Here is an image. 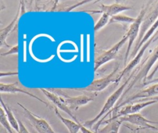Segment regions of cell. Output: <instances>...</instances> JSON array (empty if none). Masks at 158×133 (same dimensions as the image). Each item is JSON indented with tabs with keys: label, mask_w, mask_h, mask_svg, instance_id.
<instances>
[{
	"label": "cell",
	"mask_w": 158,
	"mask_h": 133,
	"mask_svg": "<svg viewBox=\"0 0 158 133\" xmlns=\"http://www.w3.org/2000/svg\"><path fill=\"white\" fill-rule=\"evenodd\" d=\"M138 71V67L133 70L131 74L129 75L128 78L123 83V84L118 87L114 92H113L106 100L102 108L99 113L93 119L85 121L83 124L86 127L93 128L95 132L99 129V126L102 124L103 120L107 116L109 113L113 109L114 106L117 103V100L123 95L125 88L128 86L131 79Z\"/></svg>",
	"instance_id": "1"
},
{
	"label": "cell",
	"mask_w": 158,
	"mask_h": 133,
	"mask_svg": "<svg viewBox=\"0 0 158 133\" xmlns=\"http://www.w3.org/2000/svg\"><path fill=\"white\" fill-rule=\"evenodd\" d=\"M157 60H158V46L154 49V51L151 54V55L146 58L144 62H143V64L138 67L139 69L136 72V74H135L133 76V79L130 80L129 84L127 87L126 90L124 91L122 95V97L125 96L138 81H140V82L141 81L142 84L143 85H145L147 81V78L148 77V74L149 73V71H150L151 68L152 67V66L155 64V62Z\"/></svg>",
	"instance_id": "2"
},
{
	"label": "cell",
	"mask_w": 158,
	"mask_h": 133,
	"mask_svg": "<svg viewBox=\"0 0 158 133\" xmlns=\"http://www.w3.org/2000/svg\"><path fill=\"white\" fill-rule=\"evenodd\" d=\"M151 2L150 1L149 7L148 9L143 20L142 21L139 33L138 36V38L136 41V44L130 54L131 58H135V56L138 53L137 49L138 47L143 38L144 35L147 32V31L149 29V28L153 25V24L156 22V20L158 19V1H156L155 6H153L154 2H152V6H150Z\"/></svg>",
	"instance_id": "3"
},
{
	"label": "cell",
	"mask_w": 158,
	"mask_h": 133,
	"mask_svg": "<svg viewBox=\"0 0 158 133\" xmlns=\"http://www.w3.org/2000/svg\"><path fill=\"white\" fill-rule=\"evenodd\" d=\"M48 90L60 96L64 103L72 111H77L80 107L87 105L94 100V95H81L77 97H70L66 94L62 88H50Z\"/></svg>",
	"instance_id": "4"
},
{
	"label": "cell",
	"mask_w": 158,
	"mask_h": 133,
	"mask_svg": "<svg viewBox=\"0 0 158 133\" xmlns=\"http://www.w3.org/2000/svg\"><path fill=\"white\" fill-rule=\"evenodd\" d=\"M149 4H150V2L145 7H143L141 9L138 15L136 18L135 21L130 25L129 28L125 34L127 35V36L128 37V46H127V50L125 52V57H124V65L125 66H126L127 61L128 59V56L130 54V52L131 46H132L135 40H136V38L138 36L142 21L143 20V18L148 9V8H149Z\"/></svg>",
	"instance_id": "5"
},
{
	"label": "cell",
	"mask_w": 158,
	"mask_h": 133,
	"mask_svg": "<svg viewBox=\"0 0 158 133\" xmlns=\"http://www.w3.org/2000/svg\"><path fill=\"white\" fill-rule=\"evenodd\" d=\"M118 66H117L109 74L106 75L104 77L96 79L93 80L89 85L85 87H70L66 88L67 89L81 91V92H99L104 90L107 86L111 83L114 82L115 77V76L117 71H118Z\"/></svg>",
	"instance_id": "6"
},
{
	"label": "cell",
	"mask_w": 158,
	"mask_h": 133,
	"mask_svg": "<svg viewBox=\"0 0 158 133\" xmlns=\"http://www.w3.org/2000/svg\"><path fill=\"white\" fill-rule=\"evenodd\" d=\"M17 105L23 109L25 116L38 133H56L46 120L34 114L21 103H17Z\"/></svg>",
	"instance_id": "7"
},
{
	"label": "cell",
	"mask_w": 158,
	"mask_h": 133,
	"mask_svg": "<svg viewBox=\"0 0 158 133\" xmlns=\"http://www.w3.org/2000/svg\"><path fill=\"white\" fill-rule=\"evenodd\" d=\"M128 37L127 36V35H123L121 40L118 41L117 43H115L110 49L102 51L101 54L96 57L94 61V71H96L101 66L115 59L120 49L122 47V46L126 43Z\"/></svg>",
	"instance_id": "8"
},
{
	"label": "cell",
	"mask_w": 158,
	"mask_h": 133,
	"mask_svg": "<svg viewBox=\"0 0 158 133\" xmlns=\"http://www.w3.org/2000/svg\"><path fill=\"white\" fill-rule=\"evenodd\" d=\"M157 35H158V33L157 32H156L154 33V34L142 46V47L140 48V49L139 50V51L138 52L136 55L135 56V58L125 67V68L122 71L120 72V73L117 76H115V80H114V83L118 84L125 75L129 73L132 69H133L135 68V67L136 66H137L139 63L141 59L142 56H143L146 49L148 48V46L152 43H153L154 38L156 37H157Z\"/></svg>",
	"instance_id": "9"
},
{
	"label": "cell",
	"mask_w": 158,
	"mask_h": 133,
	"mask_svg": "<svg viewBox=\"0 0 158 133\" xmlns=\"http://www.w3.org/2000/svg\"><path fill=\"white\" fill-rule=\"evenodd\" d=\"M118 119L122 123L123 122H127L133 125L136 126L137 127H138L139 129H149L158 131V127L152 125L158 124V122L148 119L139 113L126 115L124 116H122Z\"/></svg>",
	"instance_id": "10"
},
{
	"label": "cell",
	"mask_w": 158,
	"mask_h": 133,
	"mask_svg": "<svg viewBox=\"0 0 158 133\" xmlns=\"http://www.w3.org/2000/svg\"><path fill=\"white\" fill-rule=\"evenodd\" d=\"M157 96H158V83L153 84L146 88H144L139 91V92L133 95L132 96L125 100L124 101L120 103L118 105L116 106L113 109H118L125 105L131 103L135 100H138V101H141L146 99L151 98Z\"/></svg>",
	"instance_id": "11"
},
{
	"label": "cell",
	"mask_w": 158,
	"mask_h": 133,
	"mask_svg": "<svg viewBox=\"0 0 158 133\" xmlns=\"http://www.w3.org/2000/svg\"><path fill=\"white\" fill-rule=\"evenodd\" d=\"M40 90L42 92V93L45 95V97L49 100L56 108L58 109L63 111L69 116H70L73 121H76L77 122H80L77 119L76 116L73 114V112L68 108V106L64 103L62 98L60 96L57 95L56 93L49 91L48 89L44 88H40Z\"/></svg>",
	"instance_id": "12"
},
{
	"label": "cell",
	"mask_w": 158,
	"mask_h": 133,
	"mask_svg": "<svg viewBox=\"0 0 158 133\" xmlns=\"http://www.w3.org/2000/svg\"><path fill=\"white\" fill-rule=\"evenodd\" d=\"M99 10H89L84 11V12H88L92 14H106L109 17H112L115 15L120 14L121 12L130 10L131 7L125 6L123 4L115 2L109 5H106L101 3L99 5Z\"/></svg>",
	"instance_id": "13"
},
{
	"label": "cell",
	"mask_w": 158,
	"mask_h": 133,
	"mask_svg": "<svg viewBox=\"0 0 158 133\" xmlns=\"http://www.w3.org/2000/svg\"><path fill=\"white\" fill-rule=\"evenodd\" d=\"M17 85H18V82H15L14 83H11V84H5V83L1 82L0 83V92H1V93H21L27 95L29 96L30 97H32V98L38 100L39 101L41 102L42 103L44 104L46 106H48V104L45 101H44L41 98H39L36 95L30 93V92L18 87Z\"/></svg>",
	"instance_id": "14"
},
{
	"label": "cell",
	"mask_w": 158,
	"mask_h": 133,
	"mask_svg": "<svg viewBox=\"0 0 158 133\" xmlns=\"http://www.w3.org/2000/svg\"><path fill=\"white\" fill-rule=\"evenodd\" d=\"M20 16V5L19 4V9L13 20L6 27L2 28L0 30V46L1 48L4 46H6L7 48H11L10 47L11 46H10L7 43L6 39L8 35H9V33L14 30Z\"/></svg>",
	"instance_id": "15"
},
{
	"label": "cell",
	"mask_w": 158,
	"mask_h": 133,
	"mask_svg": "<svg viewBox=\"0 0 158 133\" xmlns=\"http://www.w3.org/2000/svg\"><path fill=\"white\" fill-rule=\"evenodd\" d=\"M54 111L59 119L66 127L69 133H78L80 131L82 124L63 117L59 112V109L56 106H54Z\"/></svg>",
	"instance_id": "16"
},
{
	"label": "cell",
	"mask_w": 158,
	"mask_h": 133,
	"mask_svg": "<svg viewBox=\"0 0 158 133\" xmlns=\"http://www.w3.org/2000/svg\"><path fill=\"white\" fill-rule=\"evenodd\" d=\"M102 124H106V126L99 129L96 133H118L122 122L118 119H116L110 121H103Z\"/></svg>",
	"instance_id": "17"
},
{
	"label": "cell",
	"mask_w": 158,
	"mask_h": 133,
	"mask_svg": "<svg viewBox=\"0 0 158 133\" xmlns=\"http://www.w3.org/2000/svg\"><path fill=\"white\" fill-rule=\"evenodd\" d=\"M0 102H1V107H2L4 109V111H5L7 118L9 122H10L12 127L17 133H19V125L18 119H17L15 118V117L14 114H13L10 108L5 103V102L3 101L2 97H1Z\"/></svg>",
	"instance_id": "18"
},
{
	"label": "cell",
	"mask_w": 158,
	"mask_h": 133,
	"mask_svg": "<svg viewBox=\"0 0 158 133\" xmlns=\"http://www.w3.org/2000/svg\"><path fill=\"white\" fill-rule=\"evenodd\" d=\"M135 20H136V18H133L122 14H118L110 17L109 24H115V23L131 24L135 21Z\"/></svg>",
	"instance_id": "19"
},
{
	"label": "cell",
	"mask_w": 158,
	"mask_h": 133,
	"mask_svg": "<svg viewBox=\"0 0 158 133\" xmlns=\"http://www.w3.org/2000/svg\"><path fill=\"white\" fill-rule=\"evenodd\" d=\"M0 122L1 125L3 126V127L6 129V132L7 133H14L12 131V127L9 122L6 114L5 113V111H4L3 108L1 107V111H0Z\"/></svg>",
	"instance_id": "20"
},
{
	"label": "cell",
	"mask_w": 158,
	"mask_h": 133,
	"mask_svg": "<svg viewBox=\"0 0 158 133\" xmlns=\"http://www.w3.org/2000/svg\"><path fill=\"white\" fill-rule=\"evenodd\" d=\"M110 17H109L106 14H102L101 17L99 19V20L97 21V22L95 24L94 26V31L96 32L101 28H102L106 25L109 24Z\"/></svg>",
	"instance_id": "21"
},
{
	"label": "cell",
	"mask_w": 158,
	"mask_h": 133,
	"mask_svg": "<svg viewBox=\"0 0 158 133\" xmlns=\"http://www.w3.org/2000/svg\"><path fill=\"white\" fill-rule=\"evenodd\" d=\"M19 45H14L13 46H12L8 51L4 52V53H1V55L2 56H7L10 54H18L19 53Z\"/></svg>",
	"instance_id": "22"
},
{
	"label": "cell",
	"mask_w": 158,
	"mask_h": 133,
	"mask_svg": "<svg viewBox=\"0 0 158 133\" xmlns=\"http://www.w3.org/2000/svg\"><path fill=\"white\" fill-rule=\"evenodd\" d=\"M19 125V133H30L24 124L22 122L21 120L18 119Z\"/></svg>",
	"instance_id": "23"
},
{
	"label": "cell",
	"mask_w": 158,
	"mask_h": 133,
	"mask_svg": "<svg viewBox=\"0 0 158 133\" xmlns=\"http://www.w3.org/2000/svg\"><path fill=\"white\" fill-rule=\"evenodd\" d=\"M19 72L16 71H6V72H1L0 74V77H7V76H12V75H18Z\"/></svg>",
	"instance_id": "24"
},
{
	"label": "cell",
	"mask_w": 158,
	"mask_h": 133,
	"mask_svg": "<svg viewBox=\"0 0 158 133\" xmlns=\"http://www.w3.org/2000/svg\"><path fill=\"white\" fill-rule=\"evenodd\" d=\"M80 131L81 133H96L95 132H93L91 130H89L88 127L85 126L83 124H81Z\"/></svg>",
	"instance_id": "25"
},
{
	"label": "cell",
	"mask_w": 158,
	"mask_h": 133,
	"mask_svg": "<svg viewBox=\"0 0 158 133\" xmlns=\"http://www.w3.org/2000/svg\"><path fill=\"white\" fill-rule=\"evenodd\" d=\"M158 69V64L157 65V66L155 67V69H154V71L152 72V73L148 77V78H147V81H146V82H148V81H149V80H152V77H153V76H154V74L156 73V72L157 71V70Z\"/></svg>",
	"instance_id": "26"
},
{
	"label": "cell",
	"mask_w": 158,
	"mask_h": 133,
	"mask_svg": "<svg viewBox=\"0 0 158 133\" xmlns=\"http://www.w3.org/2000/svg\"><path fill=\"white\" fill-rule=\"evenodd\" d=\"M156 83H158V78H156V79H152L149 81H148L144 85H149V84H156Z\"/></svg>",
	"instance_id": "27"
},
{
	"label": "cell",
	"mask_w": 158,
	"mask_h": 133,
	"mask_svg": "<svg viewBox=\"0 0 158 133\" xmlns=\"http://www.w3.org/2000/svg\"><path fill=\"white\" fill-rule=\"evenodd\" d=\"M148 100H156L158 101V96L157 97H152V98H148V99H146L144 100H143V101H148Z\"/></svg>",
	"instance_id": "28"
},
{
	"label": "cell",
	"mask_w": 158,
	"mask_h": 133,
	"mask_svg": "<svg viewBox=\"0 0 158 133\" xmlns=\"http://www.w3.org/2000/svg\"><path fill=\"white\" fill-rule=\"evenodd\" d=\"M139 130H140V129H139L138 128V129H137V131H136V133H140V131H139Z\"/></svg>",
	"instance_id": "29"
},
{
	"label": "cell",
	"mask_w": 158,
	"mask_h": 133,
	"mask_svg": "<svg viewBox=\"0 0 158 133\" xmlns=\"http://www.w3.org/2000/svg\"><path fill=\"white\" fill-rule=\"evenodd\" d=\"M1 133H2V132H1ZM4 133H7V132H5Z\"/></svg>",
	"instance_id": "30"
}]
</instances>
